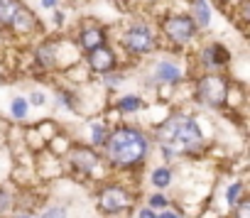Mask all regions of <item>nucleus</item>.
<instances>
[{
    "label": "nucleus",
    "instance_id": "a878e982",
    "mask_svg": "<svg viewBox=\"0 0 250 218\" xmlns=\"http://www.w3.org/2000/svg\"><path fill=\"white\" fill-rule=\"evenodd\" d=\"M138 218H157V211H152V208L143 206V208L138 211Z\"/></svg>",
    "mask_w": 250,
    "mask_h": 218
},
{
    "label": "nucleus",
    "instance_id": "5701e85b",
    "mask_svg": "<svg viewBox=\"0 0 250 218\" xmlns=\"http://www.w3.org/2000/svg\"><path fill=\"white\" fill-rule=\"evenodd\" d=\"M10 111H13V116H15L18 120H22V118L27 116V100H25V98H15Z\"/></svg>",
    "mask_w": 250,
    "mask_h": 218
},
{
    "label": "nucleus",
    "instance_id": "412c9836",
    "mask_svg": "<svg viewBox=\"0 0 250 218\" xmlns=\"http://www.w3.org/2000/svg\"><path fill=\"white\" fill-rule=\"evenodd\" d=\"M40 218H69V211H66V206L54 203V206H47V208L40 213Z\"/></svg>",
    "mask_w": 250,
    "mask_h": 218
},
{
    "label": "nucleus",
    "instance_id": "f8f14e48",
    "mask_svg": "<svg viewBox=\"0 0 250 218\" xmlns=\"http://www.w3.org/2000/svg\"><path fill=\"white\" fill-rule=\"evenodd\" d=\"M20 10H22L20 0H0V27H8L10 30Z\"/></svg>",
    "mask_w": 250,
    "mask_h": 218
},
{
    "label": "nucleus",
    "instance_id": "6e6552de",
    "mask_svg": "<svg viewBox=\"0 0 250 218\" xmlns=\"http://www.w3.org/2000/svg\"><path fill=\"white\" fill-rule=\"evenodd\" d=\"M115 64H118V59H115V52L110 47H98V49L88 52V66L96 74L108 76L110 71H115Z\"/></svg>",
    "mask_w": 250,
    "mask_h": 218
},
{
    "label": "nucleus",
    "instance_id": "b1692460",
    "mask_svg": "<svg viewBox=\"0 0 250 218\" xmlns=\"http://www.w3.org/2000/svg\"><path fill=\"white\" fill-rule=\"evenodd\" d=\"M13 208V196L3 189V186H0V216H3V213H8Z\"/></svg>",
    "mask_w": 250,
    "mask_h": 218
},
{
    "label": "nucleus",
    "instance_id": "9b49d317",
    "mask_svg": "<svg viewBox=\"0 0 250 218\" xmlns=\"http://www.w3.org/2000/svg\"><path fill=\"white\" fill-rule=\"evenodd\" d=\"M40 27V20L35 18V13L32 10H27L25 5H22V10L18 13V18H15V22H13V32H18V35H27V32H35Z\"/></svg>",
    "mask_w": 250,
    "mask_h": 218
},
{
    "label": "nucleus",
    "instance_id": "ddd939ff",
    "mask_svg": "<svg viewBox=\"0 0 250 218\" xmlns=\"http://www.w3.org/2000/svg\"><path fill=\"white\" fill-rule=\"evenodd\" d=\"M35 57H37V61H40L42 69H52L54 61H57V47H54V42H44V44H40Z\"/></svg>",
    "mask_w": 250,
    "mask_h": 218
},
{
    "label": "nucleus",
    "instance_id": "4468645a",
    "mask_svg": "<svg viewBox=\"0 0 250 218\" xmlns=\"http://www.w3.org/2000/svg\"><path fill=\"white\" fill-rule=\"evenodd\" d=\"M150 184L157 189V191H165L167 186H172V169L169 167H155L152 174H150Z\"/></svg>",
    "mask_w": 250,
    "mask_h": 218
},
{
    "label": "nucleus",
    "instance_id": "393cba45",
    "mask_svg": "<svg viewBox=\"0 0 250 218\" xmlns=\"http://www.w3.org/2000/svg\"><path fill=\"white\" fill-rule=\"evenodd\" d=\"M157 218H182V213L177 208H165V211L157 213Z\"/></svg>",
    "mask_w": 250,
    "mask_h": 218
},
{
    "label": "nucleus",
    "instance_id": "f257e3e1",
    "mask_svg": "<svg viewBox=\"0 0 250 218\" xmlns=\"http://www.w3.org/2000/svg\"><path fill=\"white\" fill-rule=\"evenodd\" d=\"M103 147H105V159L115 169H138L147 159V152H150L147 138L138 128H130V125H123L108 133Z\"/></svg>",
    "mask_w": 250,
    "mask_h": 218
},
{
    "label": "nucleus",
    "instance_id": "c756f323",
    "mask_svg": "<svg viewBox=\"0 0 250 218\" xmlns=\"http://www.w3.org/2000/svg\"><path fill=\"white\" fill-rule=\"evenodd\" d=\"M15 218H32V216H27V213H15Z\"/></svg>",
    "mask_w": 250,
    "mask_h": 218
},
{
    "label": "nucleus",
    "instance_id": "4be33fe9",
    "mask_svg": "<svg viewBox=\"0 0 250 218\" xmlns=\"http://www.w3.org/2000/svg\"><path fill=\"white\" fill-rule=\"evenodd\" d=\"M105 125L103 123H96V125H91V142L93 145H103L105 142Z\"/></svg>",
    "mask_w": 250,
    "mask_h": 218
},
{
    "label": "nucleus",
    "instance_id": "39448f33",
    "mask_svg": "<svg viewBox=\"0 0 250 218\" xmlns=\"http://www.w3.org/2000/svg\"><path fill=\"white\" fill-rule=\"evenodd\" d=\"M123 47L130 54H147L155 49V35L147 25H130L123 35Z\"/></svg>",
    "mask_w": 250,
    "mask_h": 218
},
{
    "label": "nucleus",
    "instance_id": "20e7f679",
    "mask_svg": "<svg viewBox=\"0 0 250 218\" xmlns=\"http://www.w3.org/2000/svg\"><path fill=\"white\" fill-rule=\"evenodd\" d=\"M196 98L208 108H223L228 105V81L218 74H208L199 79L196 83Z\"/></svg>",
    "mask_w": 250,
    "mask_h": 218
},
{
    "label": "nucleus",
    "instance_id": "6ab92c4d",
    "mask_svg": "<svg viewBox=\"0 0 250 218\" xmlns=\"http://www.w3.org/2000/svg\"><path fill=\"white\" fill-rule=\"evenodd\" d=\"M169 203H172V201H169L162 191L147 196V208H152V211H165V208H169Z\"/></svg>",
    "mask_w": 250,
    "mask_h": 218
},
{
    "label": "nucleus",
    "instance_id": "423d86ee",
    "mask_svg": "<svg viewBox=\"0 0 250 218\" xmlns=\"http://www.w3.org/2000/svg\"><path fill=\"white\" fill-rule=\"evenodd\" d=\"M162 30L174 44H187L196 37V22L191 15H172L162 22Z\"/></svg>",
    "mask_w": 250,
    "mask_h": 218
},
{
    "label": "nucleus",
    "instance_id": "dca6fc26",
    "mask_svg": "<svg viewBox=\"0 0 250 218\" xmlns=\"http://www.w3.org/2000/svg\"><path fill=\"white\" fill-rule=\"evenodd\" d=\"M191 20L196 22V27H206L211 22V10L206 5V0H194V5H191Z\"/></svg>",
    "mask_w": 250,
    "mask_h": 218
},
{
    "label": "nucleus",
    "instance_id": "aec40b11",
    "mask_svg": "<svg viewBox=\"0 0 250 218\" xmlns=\"http://www.w3.org/2000/svg\"><path fill=\"white\" fill-rule=\"evenodd\" d=\"M230 218H250V198L243 196L233 208H230Z\"/></svg>",
    "mask_w": 250,
    "mask_h": 218
},
{
    "label": "nucleus",
    "instance_id": "0eeeda50",
    "mask_svg": "<svg viewBox=\"0 0 250 218\" xmlns=\"http://www.w3.org/2000/svg\"><path fill=\"white\" fill-rule=\"evenodd\" d=\"M69 164H71V169H74L76 174L88 177V174H93V172L98 169L101 157H98V152H96L93 147H74V150L69 152Z\"/></svg>",
    "mask_w": 250,
    "mask_h": 218
},
{
    "label": "nucleus",
    "instance_id": "f03ea898",
    "mask_svg": "<svg viewBox=\"0 0 250 218\" xmlns=\"http://www.w3.org/2000/svg\"><path fill=\"white\" fill-rule=\"evenodd\" d=\"M157 140L162 145L165 159L177 155H196L204 150V135L191 118H172L157 130Z\"/></svg>",
    "mask_w": 250,
    "mask_h": 218
},
{
    "label": "nucleus",
    "instance_id": "f3484780",
    "mask_svg": "<svg viewBox=\"0 0 250 218\" xmlns=\"http://www.w3.org/2000/svg\"><path fill=\"white\" fill-rule=\"evenodd\" d=\"M140 108H143V100L138 96H123L118 100V111H123V113H135Z\"/></svg>",
    "mask_w": 250,
    "mask_h": 218
},
{
    "label": "nucleus",
    "instance_id": "bb28decb",
    "mask_svg": "<svg viewBox=\"0 0 250 218\" xmlns=\"http://www.w3.org/2000/svg\"><path fill=\"white\" fill-rule=\"evenodd\" d=\"M30 103H32V105H42V103H44V93H40V91L32 93V96H30Z\"/></svg>",
    "mask_w": 250,
    "mask_h": 218
},
{
    "label": "nucleus",
    "instance_id": "cd10ccee",
    "mask_svg": "<svg viewBox=\"0 0 250 218\" xmlns=\"http://www.w3.org/2000/svg\"><path fill=\"white\" fill-rule=\"evenodd\" d=\"M118 81H120V76H105V83H108L110 88H113V86H115Z\"/></svg>",
    "mask_w": 250,
    "mask_h": 218
},
{
    "label": "nucleus",
    "instance_id": "a211bd4d",
    "mask_svg": "<svg viewBox=\"0 0 250 218\" xmlns=\"http://www.w3.org/2000/svg\"><path fill=\"white\" fill-rule=\"evenodd\" d=\"M243 191H245L243 181H233V184H230V186L226 189V203H228V206L233 208V206H235V203H238V201H240V198L245 196Z\"/></svg>",
    "mask_w": 250,
    "mask_h": 218
},
{
    "label": "nucleus",
    "instance_id": "c85d7f7f",
    "mask_svg": "<svg viewBox=\"0 0 250 218\" xmlns=\"http://www.w3.org/2000/svg\"><path fill=\"white\" fill-rule=\"evenodd\" d=\"M42 3H44V8H54V5H57V0H42Z\"/></svg>",
    "mask_w": 250,
    "mask_h": 218
},
{
    "label": "nucleus",
    "instance_id": "9d476101",
    "mask_svg": "<svg viewBox=\"0 0 250 218\" xmlns=\"http://www.w3.org/2000/svg\"><path fill=\"white\" fill-rule=\"evenodd\" d=\"M230 59V54L226 52V47L223 44H208V47H204V52H201V64L204 66H221V64H226Z\"/></svg>",
    "mask_w": 250,
    "mask_h": 218
},
{
    "label": "nucleus",
    "instance_id": "1a4fd4ad",
    "mask_svg": "<svg viewBox=\"0 0 250 218\" xmlns=\"http://www.w3.org/2000/svg\"><path fill=\"white\" fill-rule=\"evenodd\" d=\"M79 44L86 54L98 49V47H105V30L98 25H83L79 32Z\"/></svg>",
    "mask_w": 250,
    "mask_h": 218
},
{
    "label": "nucleus",
    "instance_id": "7ed1b4c3",
    "mask_svg": "<svg viewBox=\"0 0 250 218\" xmlns=\"http://www.w3.org/2000/svg\"><path fill=\"white\" fill-rule=\"evenodd\" d=\"M135 203V194L120 181H108L96 191V208L101 216H120L130 211Z\"/></svg>",
    "mask_w": 250,
    "mask_h": 218
},
{
    "label": "nucleus",
    "instance_id": "2eb2a0df",
    "mask_svg": "<svg viewBox=\"0 0 250 218\" xmlns=\"http://www.w3.org/2000/svg\"><path fill=\"white\" fill-rule=\"evenodd\" d=\"M155 79H157V81H165V83H177V81L182 79V71H179L174 64L162 61V64H157V69H155Z\"/></svg>",
    "mask_w": 250,
    "mask_h": 218
}]
</instances>
